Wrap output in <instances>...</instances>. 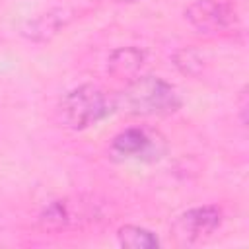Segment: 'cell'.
<instances>
[{
    "instance_id": "6da1fadb",
    "label": "cell",
    "mask_w": 249,
    "mask_h": 249,
    "mask_svg": "<svg viewBox=\"0 0 249 249\" xmlns=\"http://www.w3.org/2000/svg\"><path fill=\"white\" fill-rule=\"evenodd\" d=\"M115 109L134 117H165L181 107V95L167 80L136 76L113 97Z\"/></svg>"
},
{
    "instance_id": "7a4b0ae2",
    "label": "cell",
    "mask_w": 249,
    "mask_h": 249,
    "mask_svg": "<svg viewBox=\"0 0 249 249\" xmlns=\"http://www.w3.org/2000/svg\"><path fill=\"white\" fill-rule=\"evenodd\" d=\"M115 111L113 97L93 84H82L60 97L58 119L72 130H84L97 124Z\"/></svg>"
},
{
    "instance_id": "3957f363",
    "label": "cell",
    "mask_w": 249,
    "mask_h": 249,
    "mask_svg": "<svg viewBox=\"0 0 249 249\" xmlns=\"http://www.w3.org/2000/svg\"><path fill=\"white\" fill-rule=\"evenodd\" d=\"M101 220V208L89 198L51 200L39 214V226L45 231H68Z\"/></svg>"
},
{
    "instance_id": "277c9868",
    "label": "cell",
    "mask_w": 249,
    "mask_h": 249,
    "mask_svg": "<svg viewBox=\"0 0 249 249\" xmlns=\"http://www.w3.org/2000/svg\"><path fill=\"white\" fill-rule=\"evenodd\" d=\"M165 150V138L148 126H128L109 144V154L121 161H158Z\"/></svg>"
},
{
    "instance_id": "5b68a950",
    "label": "cell",
    "mask_w": 249,
    "mask_h": 249,
    "mask_svg": "<svg viewBox=\"0 0 249 249\" xmlns=\"http://www.w3.org/2000/svg\"><path fill=\"white\" fill-rule=\"evenodd\" d=\"M224 222V212L216 204L195 206L179 214L171 224V233L181 243H196L212 235Z\"/></svg>"
},
{
    "instance_id": "8992f818",
    "label": "cell",
    "mask_w": 249,
    "mask_h": 249,
    "mask_svg": "<svg viewBox=\"0 0 249 249\" xmlns=\"http://www.w3.org/2000/svg\"><path fill=\"white\" fill-rule=\"evenodd\" d=\"M185 19L204 35H218L233 27L235 14L231 4L222 0H195L185 8Z\"/></svg>"
},
{
    "instance_id": "52a82bcc",
    "label": "cell",
    "mask_w": 249,
    "mask_h": 249,
    "mask_svg": "<svg viewBox=\"0 0 249 249\" xmlns=\"http://www.w3.org/2000/svg\"><path fill=\"white\" fill-rule=\"evenodd\" d=\"M146 60V53L138 47H119L107 58V70L111 76L119 80H132L138 76L142 64Z\"/></svg>"
},
{
    "instance_id": "ba28073f",
    "label": "cell",
    "mask_w": 249,
    "mask_h": 249,
    "mask_svg": "<svg viewBox=\"0 0 249 249\" xmlns=\"http://www.w3.org/2000/svg\"><path fill=\"white\" fill-rule=\"evenodd\" d=\"M117 241H119V245L126 247V249H156V247H160V239L154 231H150L142 226H134V224L121 226L117 230Z\"/></svg>"
},
{
    "instance_id": "9c48e42d",
    "label": "cell",
    "mask_w": 249,
    "mask_h": 249,
    "mask_svg": "<svg viewBox=\"0 0 249 249\" xmlns=\"http://www.w3.org/2000/svg\"><path fill=\"white\" fill-rule=\"evenodd\" d=\"M115 2H123V4H132V2H138V0H115Z\"/></svg>"
}]
</instances>
